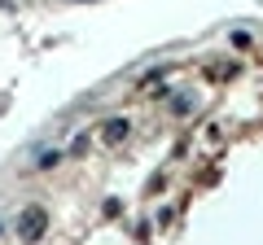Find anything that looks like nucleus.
I'll return each instance as SVG.
<instances>
[{
    "instance_id": "nucleus-2",
    "label": "nucleus",
    "mask_w": 263,
    "mask_h": 245,
    "mask_svg": "<svg viewBox=\"0 0 263 245\" xmlns=\"http://www.w3.org/2000/svg\"><path fill=\"white\" fill-rule=\"evenodd\" d=\"M123 136H127V122H110V127H105V140H123Z\"/></svg>"
},
{
    "instance_id": "nucleus-1",
    "label": "nucleus",
    "mask_w": 263,
    "mask_h": 245,
    "mask_svg": "<svg viewBox=\"0 0 263 245\" xmlns=\"http://www.w3.org/2000/svg\"><path fill=\"white\" fill-rule=\"evenodd\" d=\"M40 232H44V210L27 206V215H22V223H18V236H22V241H35Z\"/></svg>"
}]
</instances>
